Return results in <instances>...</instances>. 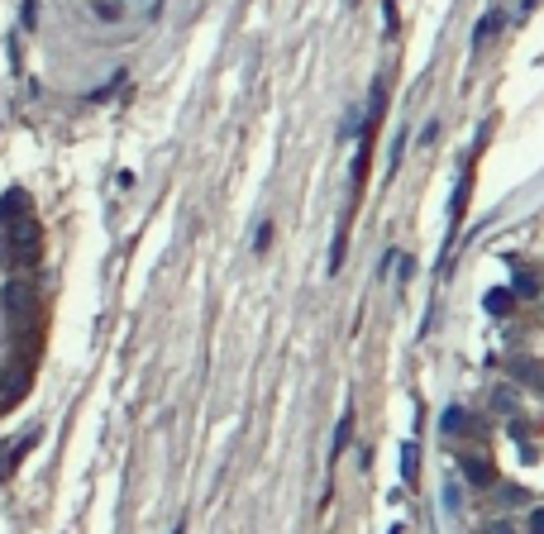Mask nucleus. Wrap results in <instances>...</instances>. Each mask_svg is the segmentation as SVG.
I'll list each match as a JSON object with an SVG mask.
<instances>
[{
    "label": "nucleus",
    "mask_w": 544,
    "mask_h": 534,
    "mask_svg": "<svg viewBox=\"0 0 544 534\" xmlns=\"http://www.w3.org/2000/svg\"><path fill=\"white\" fill-rule=\"evenodd\" d=\"M5 234H10V244H5V248H10L15 267H33L38 258H43V229H38V220H33V215H29V220H19V224H10Z\"/></svg>",
    "instance_id": "obj_1"
},
{
    "label": "nucleus",
    "mask_w": 544,
    "mask_h": 534,
    "mask_svg": "<svg viewBox=\"0 0 544 534\" xmlns=\"http://www.w3.org/2000/svg\"><path fill=\"white\" fill-rule=\"evenodd\" d=\"M268 244H272V224L263 220V224H258V239H253V248H258V253H268Z\"/></svg>",
    "instance_id": "obj_10"
},
{
    "label": "nucleus",
    "mask_w": 544,
    "mask_h": 534,
    "mask_svg": "<svg viewBox=\"0 0 544 534\" xmlns=\"http://www.w3.org/2000/svg\"><path fill=\"white\" fill-rule=\"evenodd\" d=\"M511 377H525V387H544V367L530 358H516L511 362Z\"/></svg>",
    "instance_id": "obj_7"
},
{
    "label": "nucleus",
    "mask_w": 544,
    "mask_h": 534,
    "mask_svg": "<svg viewBox=\"0 0 544 534\" xmlns=\"http://www.w3.org/2000/svg\"><path fill=\"white\" fill-rule=\"evenodd\" d=\"M401 472H406V482H416V449H406V463H401Z\"/></svg>",
    "instance_id": "obj_12"
},
{
    "label": "nucleus",
    "mask_w": 544,
    "mask_h": 534,
    "mask_svg": "<svg viewBox=\"0 0 544 534\" xmlns=\"http://www.w3.org/2000/svg\"><path fill=\"white\" fill-rule=\"evenodd\" d=\"M482 534H516V530L506 525V520H501V525H482Z\"/></svg>",
    "instance_id": "obj_13"
},
{
    "label": "nucleus",
    "mask_w": 544,
    "mask_h": 534,
    "mask_svg": "<svg viewBox=\"0 0 544 534\" xmlns=\"http://www.w3.org/2000/svg\"><path fill=\"white\" fill-rule=\"evenodd\" d=\"M501 24H506V15H501V10H487V15H482V24L473 29V48H487V38H492Z\"/></svg>",
    "instance_id": "obj_6"
},
{
    "label": "nucleus",
    "mask_w": 544,
    "mask_h": 534,
    "mask_svg": "<svg viewBox=\"0 0 544 534\" xmlns=\"http://www.w3.org/2000/svg\"><path fill=\"white\" fill-rule=\"evenodd\" d=\"M29 377H33V367H24V362H10V367L0 372V410H15L19 401H24Z\"/></svg>",
    "instance_id": "obj_2"
},
{
    "label": "nucleus",
    "mask_w": 544,
    "mask_h": 534,
    "mask_svg": "<svg viewBox=\"0 0 544 534\" xmlns=\"http://www.w3.org/2000/svg\"><path fill=\"white\" fill-rule=\"evenodd\" d=\"M487 310L492 315H511L516 310V291H506V286H501V291H487Z\"/></svg>",
    "instance_id": "obj_8"
},
{
    "label": "nucleus",
    "mask_w": 544,
    "mask_h": 534,
    "mask_svg": "<svg viewBox=\"0 0 544 534\" xmlns=\"http://www.w3.org/2000/svg\"><path fill=\"white\" fill-rule=\"evenodd\" d=\"M464 477L473 482V487H487V482L496 477V468H492L482 454H468V458H464Z\"/></svg>",
    "instance_id": "obj_4"
},
{
    "label": "nucleus",
    "mask_w": 544,
    "mask_h": 534,
    "mask_svg": "<svg viewBox=\"0 0 544 534\" xmlns=\"http://www.w3.org/2000/svg\"><path fill=\"white\" fill-rule=\"evenodd\" d=\"M86 10H91L100 24H115V19H125V0H86Z\"/></svg>",
    "instance_id": "obj_5"
},
{
    "label": "nucleus",
    "mask_w": 544,
    "mask_h": 534,
    "mask_svg": "<svg viewBox=\"0 0 544 534\" xmlns=\"http://www.w3.org/2000/svg\"><path fill=\"white\" fill-rule=\"evenodd\" d=\"M516 291H521V296H535V291H540V282H535L530 272H521V282H516Z\"/></svg>",
    "instance_id": "obj_11"
},
{
    "label": "nucleus",
    "mask_w": 544,
    "mask_h": 534,
    "mask_svg": "<svg viewBox=\"0 0 544 534\" xmlns=\"http://www.w3.org/2000/svg\"><path fill=\"white\" fill-rule=\"evenodd\" d=\"M349 439H353V410L344 415V420H339V434H335V458L344 454V444H349Z\"/></svg>",
    "instance_id": "obj_9"
},
{
    "label": "nucleus",
    "mask_w": 544,
    "mask_h": 534,
    "mask_svg": "<svg viewBox=\"0 0 544 534\" xmlns=\"http://www.w3.org/2000/svg\"><path fill=\"white\" fill-rule=\"evenodd\" d=\"M19 220H29V196H24V191H10V196L0 201V224L10 229V224H19Z\"/></svg>",
    "instance_id": "obj_3"
},
{
    "label": "nucleus",
    "mask_w": 544,
    "mask_h": 534,
    "mask_svg": "<svg viewBox=\"0 0 544 534\" xmlns=\"http://www.w3.org/2000/svg\"><path fill=\"white\" fill-rule=\"evenodd\" d=\"M530 530H535V534H544V506L535 511V515H530Z\"/></svg>",
    "instance_id": "obj_14"
}]
</instances>
